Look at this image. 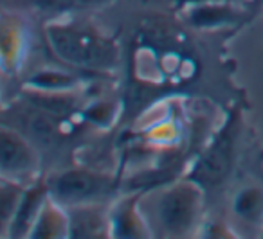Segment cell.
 Segmentation results:
<instances>
[{"instance_id":"13","label":"cell","mask_w":263,"mask_h":239,"mask_svg":"<svg viewBox=\"0 0 263 239\" xmlns=\"http://www.w3.org/2000/svg\"><path fill=\"white\" fill-rule=\"evenodd\" d=\"M76 79L69 74L56 72V70H44L38 72L27 81V87L34 88L38 92H67L72 90Z\"/></svg>"},{"instance_id":"1","label":"cell","mask_w":263,"mask_h":239,"mask_svg":"<svg viewBox=\"0 0 263 239\" xmlns=\"http://www.w3.org/2000/svg\"><path fill=\"white\" fill-rule=\"evenodd\" d=\"M146 223L170 237L187 235L197 225L202 210V185L195 180L179 182L152 196L144 207Z\"/></svg>"},{"instance_id":"7","label":"cell","mask_w":263,"mask_h":239,"mask_svg":"<svg viewBox=\"0 0 263 239\" xmlns=\"http://www.w3.org/2000/svg\"><path fill=\"white\" fill-rule=\"evenodd\" d=\"M187 22L198 29H213V27H222L236 24L240 18V13L231 4L223 0L215 2H205V4L191 6L187 8Z\"/></svg>"},{"instance_id":"17","label":"cell","mask_w":263,"mask_h":239,"mask_svg":"<svg viewBox=\"0 0 263 239\" xmlns=\"http://www.w3.org/2000/svg\"><path fill=\"white\" fill-rule=\"evenodd\" d=\"M106 2L108 0H78V6H101Z\"/></svg>"},{"instance_id":"4","label":"cell","mask_w":263,"mask_h":239,"mask_svg":"<svg viewBox=\"0 0 263 239\" xmlns=\"http://www.w3.org/2000/svg\"><path fill=\"white\" fill-rule=\"evenodd\" d=\"M238 137V115H233L229 123L222 128L218 137L211 146L202 153L198 162L195 164L191 180L200 184L202 187H213L222 184L227 178L233 166L234 144Z\"/></svg>"},{"instance_id":"2","label":"cell","mask_w":263,"mask_h":239,"mask_svg":"<svg viewBox=\"0 0 263 239\" xmlns=\"http://www.w3.org/2000/svg\"><path fill=\"white\" fill-rule=\"evenodd\" d=\"M47 38L58 58L83 69L106 70L116 67L117 49L112 40L78 24H52Z\"/></svg>"},{"instance_id":"11","label":"cell","mask_w":263,"mask_h":239,"mask_svg":"<svg viewBox=\"0 0 263 239\" xmlns=\"http://www.w3.org/2000/svg\"><path fill=\"white\" fill-rule=\"evenodd\" d=\"M234 212L243 221L259 223L263 220V192L258 187L241 189L234 198Z\"/></svg>"},{"instance_id":"5","label":"cell","mask_w":263,"mask_h":239,"mask_svg":"<svg viewBox=\"0 0 263 239\" xmlns=\"http://www.w3.org/2000/svg\"><path fill=\"white\" fill-rule=\"evenodd\" d=\"M0 146H2V155H0L2 176L16 180L33 173L36 167V153L27 144L26 138L20 137V133L4 126L0 135Z\"/></svg>"},{"instance_id":"10","label":"cell","mask_w":263,"mask_h":239,"mask_svg":"<svg viewBox=\"0 0 263 239\" xmlns=\"http://www.w3.org/2000/svg\"><path fill=\"white\" fill-rule=\"evenodd\" d=\"M134 202H136V198L121 203L110 220V227H112L114 235H117V237H141L146 232L144 220L137 216L136 209H134Z\"/></svg>"},{"instance_id":"12","label":"cell","mask_w":263,"mask_h":239,"mask_svg":"<svg viewBox=\"0 0 263 239\" xmlns=\"http://www.w3.org/2000/svg\"><path fill=\"white\" fill-rule=\"evenodd\" d=\"M22 196H24V189L20 187L18 182L2 176V185H0V220H2V232H8L9 223H11L16 209H18Z\"/></svg>"},{"instance_id":"6","label":"cell","mask_w":263,"mask_h":239,"mask_svg":"<svg viewBox=\"0 0 263 239\" xmlns=\"http://www.w3.org/2000/svg\"><path fill=\"white\" fill-rule=\"evenodd\" d=\"M47 184L36 185L33 189L24 191V196L20 200V205L16 209L15 216H13L11 223H9V234L13 237H22V235H29L33 230L34 223H36L38 216H40L42 209H44L45 202H47Z\"/></svg>"},{"instance_id":"9","label":"cell","mask_w":263,"mask_h":239,"mask_svg":"<svg viewBox=\"0 0 263 239\" xmlns=\"http://www.w3.org/2000/svg\"><path fill=\"white\" fill-rule=\"evenodd\" d=\"M69 234V217L63 216L54 200H47L31 230V237H62Z\"/></svg>"},{"instance_id":"15","label":"cell","mask_w":263,"mask_h":239,"mask_svg":"<svg viewBox=\"0 0 263 239\" xmlns=\"http://www.w3.org/2000/svg\"><path fill=\"white\" fill-rule=\"evenodd\" d=\"M38 4L47 9H65L70 6H78V0H38Z\"/></svg>"},{"instance_id":"8","label":"cell","mask_w":263,"mask_h":239,"mask_svg":"<svg viewBox=\"0 0 263 239\" xmlns=\"http://www.w3.org/2000/svg\"><path fill=\"white\" fill-rule=\"evenodd\" d=\"M110 220H106L101 209L90 205H78L69 214V235L70 237H101L108 232Z\"/></svg>"},{"instance_id":"3","label":"cell","mask_w":263,"mask_h":239,"mask_svg":"<svg viewBox=\"0 0 263 239\" xmlns=\"http://www.w3.org/2000/svg\"><path fill=\"white\" fill-rule=\"evenodd\" d=\"M112 178L92 171H65L47 180L49 196L62 207L90 205L112 192Z\"/></svg>"},{"instance_id":"16","label":"cell","mask_w":263,"mask_h":239,"mask_svg":"<svg viewBox=\"0 0 263 239\" xmlns=\"http://www.w3.org/2000/svg\"><path fill=\"white\" fill-rule=\"evenodd\" d=\"M180 6H187V8H191V6H198V4H205V2H215V0H177Z\"/></svg>"},{"instance_id":"14","label":"cell","mask_w":263,"mask_h":239,"mask_svg":"<svg viewBox=\"0 0 263 239\" xmlns=\"http://www.w3.org/2000/svg\"><path fill=\"white\" fill-rule=\"evenodd\" d=\"M49 115H51V113L40 110L38 113L31 115V121H29V130H31V133H33V137H36L38 141L45 142V144L52 142V138L56 137V124L52 123V119Z\"/></svg>"}]
</instances>
